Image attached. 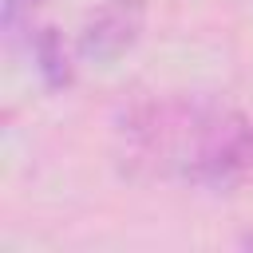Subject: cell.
Here are the masks:
<instances>
[{
    "mask_svg": "<svg viewBox=\"0 0 253 253\" xmlns=\"http://www.w3.org/2000/svg\"><path fill=\"white\" fill-rule=\"evenodd\" d=\"M134 154L158 174L206 190L253 178V123L217 103H150L126 126Z\"/></svg>",
    "mask_w": 253,
    "mask_h": 253,
    "instance_id": "6da1fadb",
    "label": "cell"
},
{
    "mask_svg": "<svg viewBox=\"0 0 253 253\" xmlns=\"http://www.w3.org/2000/svg\"><path fill=\"white\" fill-rule=\"evenodd\" d=\"M138 28H142L138 0H111L95 12V24L83 36V51L95 55V59H115L134 43Z\"/></svg>",
    "mask_w": 253,
    "mask_h": 253,
    "instance_id": "7a4b0ae2",
    "label": "cell"
}]
</instances>
